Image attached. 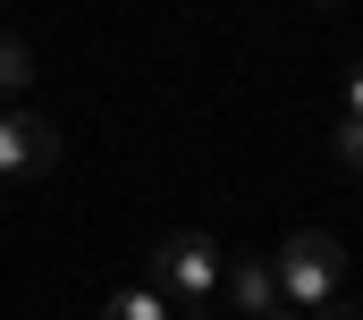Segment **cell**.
Here are the masks:
<instances>
[{
  "mask_svg": "<svg viewBox=\"0 0 363 320\" xmlns=\"http://www.w3.org/2000/svg\"><path fill=\"white\" fill-rule=\"evenodd\" d=\"M220 287H228V304H237L245 320H262V312L279 304V270L262 261V253H237V261L220 270Z\"/></svg>",
  "mask_w": 363,
  "mask_h": 320,
  "instance_id": "cell-4",
  "label": "cell"
},
{
  "mask_svg": "<svg viewBox=\"0 0 363 320\" xmlns=\"http://www.w3.org/2000/svg\"><path fill=\"white\" fill-rule=\"evenodd\" d=\"M262 320H304V312H287V304H271V312H262Z\"/></svg>",
  "mask_w": 363,
  "mask_h": 320,
  "instance_id": "cell-10",
  "label": "cell"
},
{
  "mask_svg": "<svg viewBox=\"0 0 363 320\" xmlns=\"http://www.w3.org/2000/svg\"><path fill=\"white\" fill-rule=\"evenodd\" d=\"M26 76H34V51L0 25V93H26Z\"/></svg>",
  "mask_w": 363,
  "mask_h": 320,
  "instance_id": "cell-6",
  "label": "cell"
},
{
  "mask_svg": "<svg viewBox=\"0 0 363 320\" xmlns=\"http://www.w3.org/2000/svg\"><path fill=\"white\" fill-rule=\"evenodd\" d=\"M51 168H60V127L34 110H0V185L51 177Z\"/></svg>",
  "mask_w": 363,
  "mask_h": 320,
  "instance_id": "cell-3",
  "label": "cell"
},
{
  "mask_svg": "<svg viewBox=\"0 0 363 320\" xmlns=\"http://www.w3.org/2000/svg\"><path fill=\"white\" fill-rule=\"evenodd\" d=\"M220 270H228V253L203 236V228H178V236L152 244V287H161L169 304H186V312H203V304L220 295Z\"/></svg>",
  "mask_w": 363,
  "mask_h": 320,
  "instance_id": "cell-2",
  "label": "cell"
},
{
  "mask_svg": "<svg viewBox=\"0 0 363 320\" xmlns=\"http://www.w3.org/2000/svg\"><path fill=\"white\" fill-rule=\"evenodd\" d=\"M279 304L287 312H321L330 295H338V278H347V244L330 236V228H296V236L279 244Z\"/></svg>",
  "mask_w": 363,
  "mask_h": 320,
  "instance_id": "cell-1",
  "label": "cell"
},
{
  "mask_svg": "<svg viewBox=\"0 0 363 320\" xmlns=\"http://www.w3.org/2000/svg\"><path fill=\"white\" fill-rule=\"evenodd\" d=\"M330 152L347 160V168H363V118H338V135H330Z\"/></svg>",
  "mask_w": 363,
  "mask_h": 320,
  "instance_id": "cell-7",
  "label": "cell"
},
{
  "mask_svg": "<svg viewBox=\"0 0 363 320\" xmlns=\"http://www.w3.org/2000/svg\"><path fill=\"white\" fill-rule=\"evenodd\" d=\"M338 118H363V68L347 76V101H338Z\"/></svg>",
  "mask_w": 363,
  "mask_h": 320,
  "instance_id": "cell-9",
  "label": "cell"
},
{
  "mask_svg": "<svg viewBox=\"0 0 363 320\" xmlns=\"http://www.w3.org/2000/svg\"><path fill=\"white\" fill-rule=\"evenodd\" d=\"M101 320H169V295L161 287H110Z\"/></svg>",
  "mask_w": 363,
  "mask_h": 320,
  "instance_id": "cell-5",
  "label": "cell"
},
{
  "mask_svg": "<svg viewBox=\"0 0 363 320\" xmlns=\"http://www.w3.org/2000/svg\"><path fill=\"white\" fill-rule=\"evenodd\" d=\"M304 320H363V312H355V304H347V295H330L321 312H304Z\"/></svg>",
  "mask_w": 363,
  "mask_h": 320,
  "instance_id": "cell-8",
  "label": "cell"
},
{
  "mask_svg": "<svg viewBox=\"0 0 363 320\" xmlns=\"http://www.w3.org/2000/svg\"><path fill=\"white\" fill-rule=\"evenodd\" d=\"M321 8H330V0H321Z\"/></svg>",
  "mask_w": 363,
  "mask_h": 320,
  "instance_id": "cell-11",
  "label": "cell"
}]
</instances>
